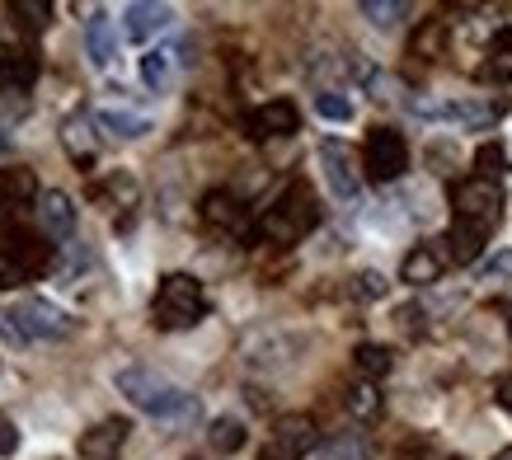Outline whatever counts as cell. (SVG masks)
Masks as SVG:
<instances>
[{
  "label": "cell",
  "mask_w": 512,
  "mask_h": 460,
  "mask_svg": "<svg viewBox=\"0 0 512 460\" xmlns=\"http://www.w3.org/2000/svg\"><path fill=\"white\" fill-rule=\"evenodd\" d=\"M113 385H118V395H127L137 404L141 414L160 418V423H193L198 418V399L146 367H123L113 376Z\"/></svg>",
  "instance_id": "6da1fadb"
},
{
  "label": "cell",
  "mask_w": 512,
  "mask_h": 460,
  "mask_svg": "<svg viewBox=\"0 0 512 460\" xmlns=\"http://www.w3.org/2000/svg\"><path fill=\"white\" fill-rule=\"evenodd\" d=\"M320 221V207H315V193L301 179H296L287 193H282L273 207L264 212L259 230H254V240H264V245H296L306 230H315Z\"/></svg>",
  "instance_id": "7a4b0ae2"
},
{
  "label": "cell",
  "mask_w": 512,
  "mask_h": 460,
  "mask_svg": "<svg viewBox=\"0 0 512 460\" xmlns=\"http://www.w3.org/2000/svg\"><path fill=\"white\" fill-rule=\"evenodd\" d=\"M207 315V292H202L198 277L188 273H165L151 301V320L156 329H193Z\"/></svg>",
  "instance_id": "3957f363"
},
{
  "label": "cell",
  "mask_w": 512,
  "mask_h": 460,
  "mask_svg": "<svg viewBox=\"0 0 512 460\" xmlns=\"http://www.w3.org/2000/svg\"><path fill=\"white\" fill-rule=\"evenodd\" d=\"M362 169L372 184H395L404 169H409V141L395 127H372L367 146H362Z\"/></svg>",
  "instance_id": "277c9868"
},
{
  "label": "cell",
  "mask_w": 512,
  "mask_h": 460,
  "mask_svg": "<svg viewBox=\"0 0 512 460\" xmlns=\"http://www.w3.org/2000/svg\"><path fill=\"white\" fill-rule=\"evenodd\" d=\"M451 207H456V221H466V226H480L484 235L498 226V216H503V188L494 179H466V184H456L451 193Z\"/></svg>",
  "instance_id": "5b68a950"
},
{
  "label": "cell",
  "mask_w": 512,
  "mask_h": 460,
  "mask_svg": "<svg viewBox=\"0 0 512 460\" xmlns=\"http://www.w3.org/2000/svg\"><path fill=\"white\" fill-rule=\"evenodd\" d=\"M320 432H315V418L311 414H282L273 423V442L259 451V460H301L311 456Z\"/></svg>",
  "instance_id": "8992f818"
},
{
  "label": "cell",
  "mask_w": 512,
  "mask_h": 460,
  "mask_svg": "<svg viewBox=\"0 0 512 460\" xmlns=\"http://www.w3.org/2000/svg\"><path fill=\"white\" fill-rule=\"evenodd\" d=\"M15 324L24 338H66L71 329H76V320L66 315V310H57L52 301H43V296H29V301H19L15 310Z\"/></svg>",
  "instance_id": "52a82bcc"
},
{
  "label": "cell",
  "mask_w": 512,
  "mask_h": 460,
  "mask_svg": "<svg viewBox=\"0 0 512 460\" xmlns=\"http://www.w3.org/2000/svg\"><path fill=\"white\" fill-rule=\"evenodd\" d=\"M38 179H33V169L15 165V169H0V221L10 226L24 207H38Z\"/></svg>",
  "instance_id": "ba28073f"
},
{
  "label": "cell",
  "mask_w": 512,
  "mask_h": 460,
  "mask_svg": "<svg viewBox=\"0 0 512 460\" xmlns=\"http://www.w3.org/2000/svg\"><path fill=\"white\" fill-rule=\"evenodd\" d=\"M320 165H325V184L329 193L339 202H357V169H353V155L343 141H320Z\"/></svg>",
  "instance_id": "9c48e42d"
},
{
  "label": "cell",
  "mask_w": 512,
  "mask_h": 460,
  "mask_svg": "<svg viewBox=\"0 0 512 460\" xmlns=\"http://www.w3.org/2000/svg\"><path fill=\"white\" fill-rule=\"evenodd\" d=\"M249 137L254 141H268V137H292L296 127H301V113H296L292 99H268L264 108H254L245 118Z\"/></svg>",
  "instance_id": "30bf717a"
},
{
  "label": "cell",
  "mask_w": 512,
  "mask_h": 460,
  "mask_svg": "<svg viewBox=\"0 0 512 460\" xmlns=\"http://www.w3.org/2000/svg\"><path fill=\"white\" fill-rule=\"evenodd\" d=\"M127 432H132V423L127 418H104V423H94L90 432H80L76 442V456L80 460H118V451H123Z\"/></svg>",
  "instance_id": "8fae6325"
},
{
  "label": "cell",
  "mask_w": 512,
  "mask_h": 460,
  "mask_svg": "<svg viewBox=\"0 0 512 460\" xmlns=\"http://www.w3.org/2000/svg\"><path fill=\"white\" fill-rule=\"evenodd\" d=\"M174 24V10L170 5H151V0H132L123 5V33L132 43H151L156 33H165Z\"/></svg>",
  "instance_id": "7c38bea8"
},
{
  "label": "cell",
  "mask_w": 512,
  "mask_h": 460,
  "mask_svg": "<svg viewBox=\"0 0 512 460\" xmlns=\"http://www.w3.org/2000/svg\"><path fill=\"white\" fill-rule=\"evenodd\" d=\"M33 212H38L43 235H52V240H71V235H76V202L66 198L62 188H47Z\"/></svg>",
  "instance_id": "4fadbf2b"
},
{
  "label": "cell",
  "mask_w": 512,
  "mask_h": 460,
  "mask_svg": "<svg viewBox=\"0 0 512 460\" xmlns=\"http://www.w3.org/2000/svg\"><path fill=\"white\" fill-rule=\"evenodd\" d=\"M442 268H447V254L433 245H419L409 249L400 263V282H409V287H428V282H437L442 277Z\"/></svg>",
  "instance_id": "5bb4252c"
},
{
  "label": "cell",
  "mask_w": 512,
  "mask_h": 460,
  "mask_svg": "<svg viewBox=\"0 0 512 460\" xmlns=\"http://www.w3.org/2000/svg\"><path fill=\"white\" fill-rule=\"evenodd\" d=\"M202 221H207L212 230H245V207H240L235 193L212 188V193L202 198Z\"/></svg>",
  "instance_id": "9a60e30c"
},
{
  "label": "cell",
  "mask_w": 512,
  "mask_h": 460,
  "mask_svg": "<svg viewBox=\"0 0 512 460\" xmlns=\"http://www.w3.org/2000/svg\"><path fill=\"white\" fill-rule=\"evenodd\" d=\"M5 254H10V259H19L24 263V273H43L47 263H52V254H47V245L43 240H38V235H29V230H10V235H5Z\"/></svg>",
  "instance_id": "2e32d148"
},
{
  "label": "cell",
  "mask_w": 512,
  "mask_h": 460,
  "mask_svg": "<svg viewBox=\"0 0 512 460\" xmlns=\"http://www.w3.org/2000/svg\"><path fill=\"white\" fill-rule=\"evenodd\" d=\"M85 43H90V62L94 66H113L118 57V43H113V24L104 10H94L90 24H85Z\"/></svg>",
  "instance_id": "e0dca14e"
},
{
  "label": "cell",
  "mask_w": 512,
  "mask_h": 460,
  "mask_svg": "<svg viewBox=\"0 0 512 460\" xmlns=\"http://www.w3.org/2000/svg\"><path fill=\"white\" fill-rule=\"evenodd\" d=\"M38 80V62L29 52H15V57H0V94H24Z\"/></svg>",
  "instance_id": "ac0fdd59"
},
{
  "label": "cell",
  "mask_w": 512,
  "mask_h": 460,
  "mask_svg": "<svg viewBox=\"0 0 512 460\" xmlns=\"http://www.w3.org/2000/svg\"><path fill=\"white\" fill-rule=\"evenodd\" d=\"M94 123L104 127L113 141H137L151 132V123L141 118V113H123V108H104V113H94Z\"/></svg>",
  "instance_id": "d6986e66"
},
{
  "label": "cell",
  "mask_w": 512,
  "mask_h": 460,
  "mask_svg": "<svg viewBox=\"0 0 512 460\" xmlns=\"http://www.w3.org/2000/svg\"><path fill=\"white\" fill-rule=\"evenodd\" d=\"M90 198L104 202V207H137V184H132V174L113 169L109 179H99V184L90 188Z\"/></svg>",
  "instance_id": "ffe728a7"
},
{
  "label": "cell",
  "mask_w": 512,
  "mask_h": 460,
  "mask_svg": "<svg viewBox=\"0 0 512 460\" xmlns=\"http://www.w3.org/2000/svg\"><path fill=\"white\" fill-rule=\"evenodd\" d=\"M447 259L456 263H475L484 254V230L480 226H466V221H451V235H447Z\"/></svg>",
  "instance_id": "44dd1931"
},
{
  "label": "cell",
  "mask_w": 512,
  "mask_h": 460,
  "mask_svg": "<svg viewBox=\"0 0 512 460\" xmlns=\"http://www.w3.org/2000/svg\"><path fill=\"white\" fill-rule=\"evenodd\" d=\"M90 127H94L90 113H71V118L62 123V141H66V151L76 155V160H85V165L94 160V137H90Z\"/></svg>",
  "instance_id": "7402d4cb"
},
{
  "label": "cell",
  "mask_w": 512,
  "mask_h": 460,
  "mask_svg": "<svg viewBox=\"0 0 512 460\" xmlns=\"http://www.w3.org/2000/svg\"><path fill=\"white\" fill-rule=\"evenodd\" d=\"M207 442H212V451H221V456H235L240 446H245V423L231 414L212 418V428H207Z\"/></svg>",
  "instance_id": "603a6c76"
},
{
  "label": "cell",
  "mask_w": 512,
  "mask_h": 460,
  "mask_svg": "<svg viewBox=\"0 0 512 460\" xmlns=\"http://www.w3.org/2000/svg\"><path fill=\"white\" fill-rule=\"evenodd\" d=\"M141 80L151 85V90H170V80H174V52L170 47H156V52H146L141 57Z\"/></svg>",
  "instance_id": "cb8c5ba5"
},
{
  "label": "cell",
  "mask_w": 512,
  "mask_h": 460,
  "mask_svg": "<svg viewBox=\"0 0 512 460\" xmlns=\"http://www.w3.org/2000/svg\"><path fill=\"white\" fill-rule=\"evenodd\" d=\"M409 52H414V57H423V62H437V57L447 52V24H442V19H428V24L414 33Z\"/></svg>",
  "instance_id": "d4e9b609"
},
{
  "label": "cell",
  "mask_w": 512,
  "mask_h": 460,
  "mask_svg": "<svg viewBox=\"0 0 512 460\" xmlns=\"http://www.w3.org/2000/svg\"><path fill=\"white\" fill-rule=\"evenodd\" d=\"M353 362L367 381H381V376H390V367H395V353L381 348V343H362V348L353 353Z\"/></svg>",
  "instance_id": "484cf974"
},
{
  "label": "cell",
  "mask_w": 512,
  "mask_h": 460,
  "mask_svg": "<svg viewBox=\"0 0 512 460\" xmlns=\"http://www.w3.org/2000/svg\"><path fill=\"white\" fill-rule=\"evenodd\" d=\"M10 19H15L24 33H43L47 19H52V5H47V0H10Z\"/></svg>",
  "instance_id": "4316f807"
},
{
  "label": "cell",
  "mask_w": 512,
  "mask_h": 460,
  "mask_svg": "<svg viewBox=\"0 0 512 460\" xmlns=\"http://www.w3.org/2000/svg\"><path fill=\"white\" fill-rule=\"evenodd\" d=\"M348 414L353 418H376L381 414V390H376V381L348 385Z\"/></svg>",
  "instance_id": "83f0119b"
},
{
  "label": "cell",
  "mask_w": 512,
  "mask_h": 460,
  "mask_svg": "<svg viewBox=\"0 0 512 460\" xmlns=\"http://www.w3.org/2000/svg\"><path fill=\"white\" fill-rule=\"evenodd\" d=\"M325 460H372V442L357 432H343V437L325 442Z\"/></svg>",
  "instance_id": "f1b7e54d"
},
{
  "label": "cell",
  "mask_w": 512,
  "mask_h": 460,
  "mask_svg": "<svg viewBox=\"0 0 512 460\" xmlns=\"http://www.w3.org/2000/svg\"><path fill=\"white\" fill-rule=\"evenodd\" d=\"M362 15L372 19L376 29H395V24L409 15V5H404V0H362Z\"/></svg>",
  "instance_id": "f546056e"
},
{
  "label": "cell",
  "mask_w": 512,
  "mask_h": 460,
  "mask_svg": "<svg viewBox=\"0 0 512 460\" xmlns=\"http://www.w3.org/2000/svg\"><path fill=\"white\" fill-rule=\"evenodd\" d=\"M315 113L329 118V123H348V118H353V99L339 90H320L315 94Z\"/></svg>",
  "instance_id": "4dcf8cb0"
},
{
  "label": "cell",
  "mask_w": 512,
  "mask_h": 460,
  "mask_svg": "<svg viewBox=\"0 0 512 460\" xmlns=\"http://www.w3.org/2000/svg\"><path fill=\"white\" fill-rule=\"evenodd\" d=\"M475 169H480V179H494L498 184V174H508V151L498 141H484L480 151H475Z\"/></svg>",
  "instance_id": "1f68e13d"
},
{
  "label": "cell",
  "mask_w": 512,
  "mask_h": 460,
  "mask_svg": "<svg viewBox=\"0 0 512 460\" xmlns=\"http://www.w3.org/2000/svg\"><path fill=\"white\" fill-rule=\"evenodd\" d=\"M29 282V273H24V263L10 259L5 249H0V292H15V287H24Z\"/></svg>",
  "instance_id": "d6a6232c"
},
{
  "label": "cell",
  "mask_w": 512,
  "mask_h": 460,
  "mask_svg": "<svg viewBox=\"0 0 512 460\" xmlns=\"http://www.w3.org/2000/svg\"><path fill=\"white\" fill-rule=\"evenodd\" d=\"M362 301H376V296H386V277L376 273V268H367V273H357V287H353Z\"/></svg>",
  "instance_id": "836d02e7"
},
{
  "label": "cell",
  "mask_w": 512,
  "mask_h": 460,
  "mask_svg": "<svg viewBox=\"0 0 512 460\" xmlns=\"http://www.w3.org/2000/svg\"><path fill=\"white\" fill-rule=\"evenodd\" d=\"M15 451H19V428L0 414V456H15Z\"/></svg>",
  "instance_id": "e575fe53"
},
{
  "label": "cell",
  "mask_w": 512,
  "mask_h": 460,
  "mask_svg": "<svg viewBox=\"0 0 512 460\" xmlns=\"http://www.w3.org/2000/svg\"><path fill=\"white\" fill-rule=\"evenodd\" d=\"M0 338H5V343H24V334H19L15 315H0Z\"/></svg>",
  "instance_id": "d590c367"
},
{
  "label": "cell",
  "mask_w": 512,
  "mask_h": 460,
  "mask_svg": "<svg viewBox=\"0 0 512 460\" xmlns=\"http://www.w3.org/2000/svg\"><path fill=\"white\" fill-rule=\"evenodd\" d=\"M494 399H498V409H508L512 414V376H503V381L494 385Z\"/></svg>",
  "instance_id": "8d00e7d4"
},
{
  "label": "cell",
  "mask_w": 512,
  "mask_h": 460,
  "mask_svg": "<svg viewBox=\"0 0 512 460\" xmlns=\"http://www.w3.org/2000/svg\"><path fill=\"white\" fill-rule=\"evenodd\" d=\"M489 277H512V254H498V259L489 263Z\"/></svg>",
  "instance_id": "74e56055"
},
{
  "label": "cell",
  "mask_w": 512,
  "mask_h": 460,
  "mask_svg": "<svg viewBox=\"0 0 512 460\" xmlns=\"http://www.w3.org/2000/svg\"><path fill=\"white\" fill-rule=\"evenodd\" d=\"M489 47H494V52H512V29H498Z\"/></svg>",
  "instance_id": "f35d334b"
},
{
  "label": "cell",
  "mask_w": 512,
  "mask_h": 460,
  "mask_svg": "<svg viewBox=\"0 0 512 460\" xmlns=\"http://www.w3.org/2000/svg\"><path fill=\"white\" fill-rule=\"evenodd\" d=\"M494 460H512V446H508V451H498V456Z\"/></svg>",
  "instance_id": "ab89813d"
},
{
  "label": "cell",
  "mask_w": 512,
  "mask_h": 460,
  "mask_svg": "<svg viewBox=\"0 0 512 460\" xmlns=\"http://www.w3.org/2000/svg\"><path fill=\"white\" fill-rule=\"evenodd\" d=\"M400 460H423V456H414V451H404V456Z\"/></svg>",
  "instance_id": "60d3db41"
},
{
  "label": "cell",
  "mask_w": 512,
  "mask_h": 460,
  "mask_svg": "<svg viewBox=\"0 0 512 460\" xmlns=\"http://www.w3.org/2000/svg\"><path fill=\"white\" fill-rule=\"evenodd\" d=\"M5 146H10V141H5V132H0V155H5Z\"/></svg>",
  "instance_id": "b9f144b4"
},
{
  "label": "cell",
  "mask_w": 512,
  "mask_h": 460,
  "mask_svg": "<svg viewBox=\"0 0 512 460\" xmlns=\"http://www.w3.org/2000/svg\"><path fill=\"white\" fill-rule=\"evenodd\" d=\"M508 329H512V320H508Z\"/></svg>",
  "instance_id": "7bdbcfd3"
},
{
  "label": "cell",
  "mask_w": 512,
  "mask_h": 460,
  "mask_svg": "<svg viewBox=\"0 0 512 460\" xmlns=\"http://www.w3.org/2000/svg\"><path fill=\"white\" fill-rule=\"evenodd\" d=\"M456 460H461V456H456Z\"/></svg>",
  "instance_id": "ee69618b"
}]
</instances>
